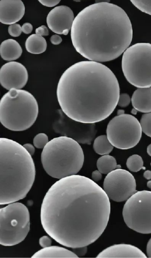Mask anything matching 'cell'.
I'll return each instance as SVG.
<instances>
[{
  "instance_id": "cell-1",
  "label": "cell",
  "mask_w": 151,
  "mask_h": 258,
  "mask_svg": "<svg viewBox=\"0 0 151 258\" xmlns=\"http://www.w3.org/2000/svg\"><path fill=\"white\" fill-rule=\"evenodd\" d=\"M110 211L104 189L92 179L75 174L51 186L42 201L40 219L51 238L73 248L88 246L100 237Z\"/></svg>"
},
{
  "instance_id": "cell-2",
  "label": "cell",
  "mask_w": 151,
  "mask_h": 258,
  "mask_svg": "<svg viewBox=\"0 0 151 258\" xmlns=\"http://www.w3.org/2000/svg\"><path fill=\"white\" fill-rule=\"evenodd\" d=\"M56 95L62 111L81 122L95 123L109 117L117 105L118 81L105 65L81 61L68 68L61 76Z\"/></svg>"
},
{
  "instance_id": "cell-3",
  "label": "cell",
  "mask_w": 151,
  "mask_h": 258,
  "mask_svg": "<svg viewBox=\"0 0 151 258\" xmlns=\"http://www.w3.org/2000/svg\"><path fill=\"white\" fill-rule=\"evenodd\" d=\"M132 36L127 14L110 3H95L83 9L75 17L70 32L76 51L99 62L118 57L130 45Z\"/></svg>"
},
{
  "instance_id": "cell-4",
  "label": "cell",
  "mask_w": 151,
  "mask_h": 258,
  "mask_svg": "<svg viewBox=\"0 0 151 258\" xmlns=\"http://www.w3.org/2000/svg\"><path fill=\"white\" fill-rule=\"evenodd\" d=\"M36 175L32 156L18 142L0 139V204L7 205L25 198Z\"/></svg>"
},
{
  "instance_id": "cell-5",
  "label": "cell",
  "mask_w": 151,
  "mask_h": 258,
  "mask_svg": "<svg viewBox=\"0 0 151 258\" xmlns=\"http://www.w3.org/2000/svg\"><path fill=\"white\" fill-rule=\"evenodd\" d=\"M41 160L46 172L60 179L79 172L84 164V154L78 142L61 136L48 142L42 151Z\"/></svg>"
},
{
  "instance_id": "cell-6",
  "label": "cell",
  "mask_w": 151,
  "mask_h": 258,
  "mask_svg": "<svg viewBox=\"0 0 151 258\" xmlns=\"http://www.w3.org/2000/svg\"><path fill=\"white\" fill-rule=\"evenodd\" d=\"M38 112L36 98L25 90H9L0 101V121L12 131H24L30 128L35 123Z\"/></svg>"
},
{
  "instance_id": "cell-7",
  "label": "cell",
  "mask_w": 151,
  "mask_h": 258,
  "mask_svg": "<svg viewBox=\"0 0 151 258\" xmlns=\"http://www.w3.org/2000/svg\"><path fill=\"white\" fill-rule=\"evenodd\" d=\"M121 66L127 81L137 87H151V44L140 42L123 52Z\"/></svg>"
},
{
  "instance_id": "cell-8",
  "label": "cell",
  "mask_w": 151,
  "mask_h": 258,
  "mask_svg": "<svg viewBox=\"0 0 151 258\" xmlns=\"http://www.w3.org/2000/svg\"><path fill=\"white\" fill-rule=\"evenodd\" d=\"M30 214L21 203L13 202L0 209V243L5 246L23 241L30 230Z\"/></svg>"
},
{
  "instance_id": "cell-9",
  "label": "cell",
  "mask_w": 151,
  "mask_h": 258,
  "mask_svg": "<svg viewBox=\"0 0 151 258\" xmlns=\"http://www.w3.org/2000/svg\"><path fill=\"white\" fill-rule=\"evenodd\" d=\"M122 216L129 228L141 234L151 233V191L132 195L123 206Z\"/></svg>"
},
{
  "instance_id": "cell-10",
  "label": "cell",
  "mask_w": 151,
  "mask_h": 258,
  "mask_svg": "<svg viewBox=\"0 0 151 258\" xmlns=\"http://www.w3.org/2000/svg\"><path fill=\"white\" fill-rule=\"evenodd\" d=\"M142 134L140 122L132 115L123 114L114 117L109 122L106 136L116 148L126 150L135 147Z\"/></svg>"
},
{
  "instance_id": "cell-11",
  "label": "cell",
  "mask_w": 151,
  "mask_h": 258,
  "mask_svg": "<svg viewBox=\"0 0 151 258\" xmlns=\"http://www.w3.org/2000/svg\"><path fill=\"white\" fill-rule=\"evenodd\" d=\"M55 133L70 138L82 144L90 145L97 134L95 123L76 121L67 116L61 109L57 110V116L52 123Z\"/></svg>"
},
{
  "instance_id": "cell-12",
  "label": "cell",
  "mask_w": 151,
  "mask_h": 258,
  "mask_svg": "<svg viewBox=\"0 0 151 258\" xmlns=\"http://www.w3.org/2000/svg\"><path fill=\"white\" fill-rule=\"evenodd\" d=\"M103 189L109 199L117 202L126 201L137 191L133 175L121 168L107 174L103 182Z\"/></svg>"
},
{
  "instance_id": "cell-13",
  "label": "cell",
  "mask_w": 151,
  "mask_h": 258,
  "mask_svg": "<svg viewBox=\"0 0 151 258\" xmlns=\"http://www.w3.org/2000/svg\"><path fill=\"white\" fill-rule=\"evenodd\" d=\"M28 73L22 63L11 61L6 63L0 69V83L7 90L21 89L27 84Z\"/></svg>"
},
{
  "instance_id": "cell-14",
  "label": "cell",
  "mask_w": 151,
  "mask_h": 258,
  "mask_svg": "<svg viewBox=\"0 0 151 258\" xmlns=\"http://www.w3.org/2000/svg\"><path fill=\"white\" fill-rule=\"evenodd\" d=\"M74 19L73 12L70 8L66 6H59L49 12L46 22L52 32L66 35L71 28Z\"/></svg>"
},
{
  "instance_id": "cell-15",
  "label": "cell",
  "mask_w": 151,
  "mask_h": 258,
  "mask_svg": "<svg viewBox=\"0 0 151 258\" xmlns=\"http://www.w3.org/2000/svg\"><path fill=\"white\" fill-rule=\"evenodd\" d=\"M25 14V6L21 0H1L0 22L11 25L19 21Z\"/></svg>"
},
{
  "instance_id": "cell-16",
  "label": "cell",
  "mask_w": 151,
  "mask_h": 258,
  "mask_svg": "<svg viewBox=\"0 0 151 258\" xmlns=\"http://www.w3.org/2000/svg\"><path fill=\"white\" fill-rule=\"evenodd\" d=\"M97 257H146L138 247L128 244L111 245L100 252Z\"/></svg>"
},
{
  "instance_id": "cell-17",
  "label": "cell",
  "mask_w": 151,
  "mask_h": 258,
  "mask_svg": "<svg viewBox=\"0 0 151 258\" xmlns=\"http://www.w3.org/2000/svg\"><path fill=\"white\" fill-rule=\"evenodd\" d=\"M131 101L132 106L138 111L151 112V87L137 88L134 91Z\"/></svg>"
},
{
  "instance_id": "cell-18",
  "label": "cell",
  "mask_w": 151,
  "mask_h": 258,
  "mask_svg": "<svg viewBox=\"0 0 151 258\" xmlns=\"http://www.w3.org/2000/svg\"><path fill=\"white\" fill-rule=\"evenodd\" d=\"M22 53L20 44L15 40L8 39L2 42L0 45V55L5 60L14 61L19 58Z\"/></svg>"
},
{
  "instance_id": "cell-19",
  "label": "cell",
  "mask_w": 151,
  "mask_h": 258,
  "mask_svg": "<svg viewBox=\"0 0 151 258\" xmlns=\"http://www.w3.org/2000/svg\"><path fill=\"white\" fill-rule=\"evenodd\" d=\"M32 257H78L73 252L64 247L50 246L36 252Z\"/></svg>"
},
{
  "instance_id": "cell-20",
  "label": "cell",
  "mask_w": 151,
  "mask_h": 258,
  "mask_svg": "<svg viewBox=\"0 0 151 258\" xmlns=\"http://www.w3.org/2000/svg\"><path fill=\"white\" fill-rule=\"evenodd\" d=\"M25 47L27 51L30 53L41 54L45 51L47 48V42L43 36L37 34H33L26 39Z\"/></svg>"
},
{
  "instance_id": "cell-21",
  "label": "cell",
  "mask_w": 151,
  "mask_h": 258,
  "mask_svg": "<svg viewBox=\"0 0 151 258\" xmlns=\"http://www.w3.org/2000/svg\"><path fill=\"white\" fill-rule=\"evenodd\" d=\"M118 166L115 158L108 154L100 157L97 161V167L98 170L103 174H108Z\"/></svg>"
},
{
  "instance_id": "cell-22",
  "label": "cell",
  "mask_w": 151,
  "mask_h": 258,
  "mask_svg": "<svg viewBox=\"0 0 151 258\" xmlns=\"http://www.w3.org/2000/svg\"><path fill=\"white\" fill-rule=\"evenodd\" d=\"M93 149L99 155H104L110 153L113 149V146L109 141L106 135H101L94 141Z\"/></svg>"
},
{
  "instance_id": "cell-23",
  "label": "cell",
  "mask_w": 151,
  "mask_h": 258,
  "mask_svg": "<svg viewBox=\"0 0 151 258\" xmlns=\"http://www.w3.org/2000/svg\"><path fill=\"white\" fill-rule=\"evenodd\" d=\"M126 165L129 170L136 172L142 168L145 169L143 166V161L142 157L137 154H133L129 156L127 159Z\"/></svg>"
},
{
  "instance_id": "cell-24",
  "label": "cell",
  "mask_w": 151,
  "mask_h": 258,
  "mask_svg": "<svg viewBox=\"0 0 151 258\" xmlns=\"http://www.w3.org/2000/svg\"><path fill=\"white\" fill-rule=\"evenodd\" d=\"M140 124L142 132L151 138V112L145 113L141 116Z\"/></svg>"
},
{
  "instance_id": "cell-25",
  "label": "cell",
  "mask_w": 151,
  "mask_h": 258,
  "mask_svg": "<svg viewBox=\"0 0 151 258\" xmlns=\"http://www.w3.org/2000/svg\"><path fill=\"white\" fill-rule=\"evenodd\" d=\"M142 12L151 15V0H130Z\"/></svg>"
},
{
  "instance_id": "cell-26",
  "label": "cell",
  "mask_w": 151,
  "mask_h": 258,
  "mask_svg": "<svg viewBox=\"0 0 151 258\" xmlns=\"http://www.w3.org/2000/svg\"><path fill=\"white\" fill-rule=\"evenodd\" d=\"M48 137L44 133H39L33 139L34 146L38 149H43L48 142Z\"/></svg>"
},
{
  "instance_id": "cell-27",
  "label": "cell",
  "mask_w": 151,
  "mask_h": 258,
  "mask_svg": "<svg viewBox=\"0 0 151 258\" xmlns=\"http://www.w3.org/2000/svg\"><path fill=\"white\" fill-rule=\"evenodd\" d=\"M22 32V26L19 24L15 23L11 24L8 27L9 34L12 37H16L19 36Z\"/></svg>"
},
{
  "instance_id": "cell-28",
  "label": "cell",
  "mask_w": 151,
  "mask_h": 258,
  "mask_svg": "<svg viewBox=\"0 0 151 258\" xmlns=\"http://www.w3.org/2000/svg\"><path fill=\"white\" fill-rule=\"evenodd\" d=\"M131 102L129 95L127 93L120 94L117 105L121 107H126Z\"/></svg>"
},
{
  "instance_id": "cell-29",
  "label": "cell",
  "mask_w": 151,
  "mask_h": 258,
  "mask_svg": "<svg viewBox=\"0 0 151 258\" xmlns=\"http://www.w3.org/2000/svg\"><path fill=\"white\" fill-rule=\"evenodd\" d=\"M39 243L42 248H45L51 246V239L49 237L44 235L40 238Z\"/></svg>"
},
{
  "instance_id": "cell-30",
  "label": "cell",
  "mask_w": 151,
  "mask_h": 258,
  "mask_svg": "<svg viewBox=\"0 0 151 258\" xmlns=\"http://www.w3.org/2000/svg\"><path fill=\"white\" fill-rule=\"evenodd\" d=\"M87 246L73 248V252L79 257L86 254L87 252Z\"/></svg>"
},
{
  "instance_id": "cell-31",
  "label": "cell",
  "mask_w": 151,
  "mask_h": 258,
  "mask_svg": "<svg viewBox=\"0 0 151 258\" xmlns=\"http://www.w3.org/2000/svg\"><path fill=\"white\" fill-rule=\"evenodd\" d=\"M42 5L47 7H53L57 5L61 0H38Z\"/></svg>"
},
{
  "instance_id": "cell-32",
  "label": "cell",
  "mask_w": 151,
  "mask_h": 258,
  "mask_svg": "<svg viewBox=\"0 0 151 258\" xmlns=\"http://www.w3.org/2000/svg\"><path fill=\"white\" fill-rule=\"evenodd\" d=\"M36 34L43 36H48L49 35V31L46 26L45 25H42L35 30Z\"/></svg>"
},
{
  "instance_id": "cell-33",
  "label": "cell",
  "mask_w": 151,
  "mask_h": 258,
  "mask_svg": "<svg viewBox=\"0 0 151 258\" xmlns=\"http://www.w3.org/2000/svg\"><path fill=\"white\" fill-rule=\"evenodd\" d=\"M22 32L25 34H30L33 30V26L30 23H25L22 26Z\"/></svg>"
},
{
  "instance_id": "cell-34",
  "label": "cell",
  "mask_w": 151,
  "mask_h": 258,
  "mask_svg": "<svg viewBox=\"0 0 151 258\" xmlns=\"http://www.w3.org/2000/svg\"><path fill=\"white\" fill-rule=\"evenodd\" d=\"M51 43L53 45H58L62 42L61 37L57 34L53 35L50 38Z\"/></svg>"
},
{
  "instance_id": "cell-35",
  "label": "cell",
  "mask_w": 151,
  "mask_h": 258,
  "mask_svg": "<svg viewBox=\"0 0 151 258\" xmlns=\"http://www.w3.org/2000/svg\"><path fill=\"white\" fill-rule=\"evenodd\" d=\"M102 177V173L98 170L94 171L92 173V179L95 182L100 180Z\"/></svg>"
},
{
  "instance_id": "cell-36",
  "label": "cell",
  "mask_w": 151,
  "mask_h": 258,
  "mask_svg": "<svg viewBox=\"0 0 151 258\" xmlns=\"http://www.w3.org/2000/svg\"><path fill=\"white\" fill-rule=\"evenodd\" d=\"M23 146L31 156L34 155L35 149L33 145L29 143H27L24 144Z\"/></svg>"
},
{
  "instance_id": "cell-37",
  "label": "cell",
  "mask_w": 151,
  "mask_h": 258,
  "mask_svg": "<svg viewBox=\"0 0 151 258\" xmlns=\"http://www.w3.org/2000/svg\"><path fill=\"white\" fill-rule=\"evenodd\" d=\"M147 256L151 257V238L149 239L146 245Z\"/></svg>"
},
{
  "instance_id": "cell-38",
  "label": "cell",
  "mask_w": 151,
  "mask_h": 258,
  "mask_svg": "<svg viewBox=\"0 0 151 258\" xmlns=\"http://www.w3.org/2000/svg\"><path fill=\"white\" fill-rule=\"evenodd\" d=\"M143 176L144 177L147 179H151V171L150 170H146L143 173Z\"/></svg>"
},
{
  "instance_id": "cell-39",
  "label": "cell",
  "mask_w": 151,
  "mask_h": 258,
  "mask_svg": "<svg viewBox=\"0 0 151 258\" xmlns=\"http://www.w3.org/2000/svg\"><path fill=\"white\" fill-rule=\"evenodd\" d=\"M146 152L148 155L151 156V144H150L146 148Z\"/></svg>"
},
{
  "instance_id": "cell-40",
  "label": "cell",
  "mask_w": 151,
  "mask_h": 258,
  "mask_svg": "<svg viewBox=\"0 0 151 258\" xmlns=\"http://www.w3.org/2000/svg\"><path fill=\"white\" fill-rule=\"evenodd\" d=\"M110 0H95L96 3H110Z\"/></svg>"
},
{
  "instance_id": "cell-41",
  "label": "cell",
  "mask_w": 151,
  "mask_h": 258,
  "mask_svg": "<svg viewBox=\"0 0 151 258\" xmlns=\"http://www.w3.org/2000/svg\"><path fill=\"white\" fill-rule=\"evenodd\" d=\"M124 113V110L122 109H119L117 111V114L118 115H121Z\"/></svg>"
},
{
  "instance_id": "cell-42",
  "label": "cell",
  "mask_w": 151,
  "mask_h": 258,
  "mask_svg": "<svg viewBox=\"0 0 151 258\" xmlns=\"http://www.w3.org/2000/svg\"><path fill=\"white\" fill-rule=\"evenodd\" d=\"M137 111H138L136 109L133 108L131 110V113L133 114H136Z\"/></svg>"
},
{
  "instance_id": "cell-43",
  "label": "cell",
  "mask_w": 151,
  "mask_h": 258,
  "mask_svg": "<svg viewBox=\"0 0 151 258\" xmlns=\"http://www.w3.org/2000/svg\"><path fill=\"white\" fill-rule=\"evenodd\" d=\"M146 185H147V187L151 189V180H149L148 181H147V182L146 183Z\"/></svg>"
},
{
  "instance_id": "cell-44",
  "label": "cell",
  "mask_w": 151,
  "mask_h": 258,
  "mask_svg": "<svg viewBox=\"0 0 151 258\" xmlns=\"http://www.w3.org/2000/svg\"><path fill=\"white\" fill-rule=\"evenodd\" d=\"M150 166H151V162H150Z\"/></svg>"
}]
</instances>
